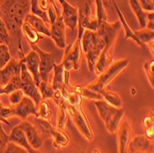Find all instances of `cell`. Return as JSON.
I'll return each instance as SVG.
<instances>
[{
  "instance_id": "obj_8",
  "label": "cell",
  "mask_w": 154,
  "mask_h": 153,
  "mask_svg": "<svg viewBox=\"0 0 154 153\" xmlns=\"http://www.w3.org/2000/svg\"><path fill=\"white\" fill-rule=\"evenodd\" d=\"M21 61V60H20ZM20 80H21V90L23 93L30 97V98L34 102L36 107L40 104V103L43 101L42 100L41 93L38 90V87L36 86L34 79L32 76L28 71V69L24 63L21 61V68H20Z\"/></svg>"
},
{
  "instance_id": "obj_39",
  "label": "cell",
  "mask_w": 154,
  "mask_h": 153,
  "mask_svg": "<svg viewBox=\"0 0 154 153\" xmlns=\"http://www.w3.org/2000/svg\"><path fill=\"white\" fill-rule=\"evenodd\" d=\"M153 67H154V61L153 59L150 61H148L144 64V71L147 77V79L150 86L154 87V73H153Z\"/></svg>"
},
{
  "instance_id": "obj_2",
  "label": "cell",
  "mask_w": 154,
  "mask_h": 153,
  "mask_svg": "<svg viewBox=\"0 0 154 153\" xmlns=\"http://www.w3.org/2000/svg\"><path fill=\"white\" fill-rule=\"evenodd\" d=\"M82 52L85 53L86 59L90 72L93 73L94 66L101 55L102 52L104 50L106 41L104 38L98 32L85 30L80 39Z\"/></svg>"
},
{
  "instance_id": "obj_36",
  "label": "cell",
  "mask_w": 154,
  "mask_h": 153,
  "mask_svg": "<svg viewBox=\"0 0 154 153\" xmlns=\"http://www.w3.org/2000/svg\"><path fill=\"white\" fill-rule=\"evenodd\" d=\"M14 116V111L12 105L3 104L0 101V122H3L7 124H9L8 118Z\"/></svg>"
},
{
  "instance_id": "obj_17",
  "label": "cell",
  "mask_w": 154,
  "mask_h": 153,
  "mask_svg": "<svg viewBox=\"0 0 154 153\" xmlns=\"http://www.w3.org/2000/svg\"><path fill=\"white\" fill-rule=\"evenodd\" d=\"M52 1L53 0H31L30 10L32 14L41 18L46 23V25L50 24L47 12Z\"/></svg>"
},
{
  "instance_id": "obj_32",
  "label": "cell",
  "mask_w": 154,
  "mask_h": 153,
  "mask_svg": "<svg viewBox=\"0 0 154 153\" xmlns=\"http://www.w3.org/2000/svg\"><path fill=\"white\" fill-rule=\"evenodd\" d=\"M94 3L96 5V19L98 25L102 22L107 21V13L104 7L103 0H94Z\"/></svg>"
},
{
  "instance_id": "obj_45",
  "label": "cell",
  "mask_w": 154,
  "mask_h": 153,
  "mask_svg": "<svg viewBox=\"0 0 154 153\" xmlns=\"http://www.w3.org/2000/svg\"><path fill=\"white\" fill-rule=\"evenodd\" d=\"M25 149L29 152V153H42L41 151H39L38 149H35V148H32L30 145H28L26 148H25Z\"/></svg>"
},
{
  "instance_id": "obj_30",
  "label": "cell",
  "mask_w": 154,
  "mask_h": 153,
  "mask_svg": "<svg viewBox=\"0 0 154 153\" xmlns=\"http://www.w3.org/2000/svg\"><path fill=\"white\" fill-rule=\"evenodd\" d=\"M18 90H21V80L20 76L13 78L5 87H0V95L10 94L11 92Z\"/></svg>"
},
{
  "instance_id": "obj_20",
  "label": "cell",
  "mask_w": 154,
  "mask_h": 153,
  "mask_svg": "<svg viewBox=\"0 0 154 153\" xmlns=\"http://www.w3.org/2000/svg\"><path fill=\"white\" fill-rule=\"evenodd\" d=\"M28 23H29L33 29L42 35H45L46 37H50L51 36V32L49 28L47 27L46 23L42 20L41 18H39L38 16H35L32 13H29L28 15L25 17V20Z\"/></svg>"
},
{
  "instance_id": "obj_1",
  "label": "cell",
  "mask_w": 154,
  "mask_h": 153,
  "mask_svg": "<svg viewBox=\"0 0 154 153\" xmlns=\"http://www.w3.org/2000/svg\"><path fill=\"white\" fill-rule=\"evenodd\" d=\"M31 0H0V12L8 31L10 41H16L20 52V60L24 57L21 46V25L29 14Z\"/></svg>"
},
{
  "instance_id": "obj_37",
  "label": "cell",
  "mask_w": 154,
  "mask_h": 153,
  "mask_svg": "<svg viewBox=\"0 0 154 153\" xmlns=\"http://www.w3.org/2000/svg\"><path fill=\"white\" fill-rule=\"evenodd\" d=\"M11 59L9 46L0 43V69H2Z\"/></svg>"
},
{
  "instance_id": "obj_3",
  "label": "cell",
  "mask_w": 154,
  "mask_h": 153,
  "mask_svg": "<svg viewBox=\"0 0 154 153\" xmlns=\"http://www.w3.org/2000/svg\"><path fill=\"white\" fill-rule=\"evenodd\" d=\"M128 59H121L117 61H113L111 65L105 69V70L98 76V78L86 87L101 93L102 91L107 90V87L110 83L113 81L116 77H117L122 71H124L125 67L128 66Z\"/></svg>"
},
{
  "instance_id": "obj_7",
  "label": "cell",
  "mask_w": 154,
  "mask_h": 153,
  "mask_svg": "<svg viewBox=\"0 0 154 153\" xmlns=\"http://www.w3.org/2000/svg\"><path fill=\"white\" fill-rule=\"evenodd\" d=\"M67 111H68V115H70L72 118L74 124H76V127L79 130V132L85 136L88 140L91 141L94 138V134L91 129V127L90 124V122L84 113V111L80 106H69L67 105Z\"/></svg>"
},
{
  "instance_id": "obj_16",
  "label": "cell",
  "mask_w": 154,
  "mask_h": 153,
  "mask_svg": "<svg viewBox=\"0 0 154 153\" xmlns=\"http://www.w3.org/2000/svg\"><path fill=\"white\" fill-rule=\"evenodd\" d=\"M117 140H118V152L127 153L129 142L131 141V127L129 124L125 121L117 128Z\"/></svg>"
},
{
  "instance_id": "obj_15",
  "label": "cell",
  "mask_w": 154,
  "mask_h": 153,
  "mask_svg": "<svg viewBox=\"0 0 154 153\" xmlns=\"http://www.w3.org/2000/svg\"><path fill=\"white\" fill-rule=\"evenodd\" d=\"M61 5L63 8L61 16L65 25L68 27L71 31L73 32L76 31L78 27V18H79L78 8L69 4L66 0H65Z\"/></svg>"
},
{
  "instance_id": "obj_28",
  "label": "cell",
  "mask_w": 154,
  "mask_h": 153,
  "mask_svg": "<svg viewBox=\"0 0 154 153\" xmlns=\"http://www.w3.org/2000/svg\"><path fill=\"white\" fill-rule=\"evenodd\" d=\"M101 94L103 95V101H105L112 106H115L116 108H120L123 106V101L121 99V97L117 93L105 90L102 91Z\"/></svg>"
},
{
  "instance_id": "obj_34",
  "label": "cell",
  "mask_w": 154,
  "mask_h": 153,
  "mask_svg": "<svg viewBox=\"0 0 154 153\" xmlns=\"http://www.w3.org/2000/svg\"><path fill=\"white\" fill-rule=\"evenodd\" d=\"M38 90L41 93L42 100H46V99H52L53 95L54 92V90L53 89L52 85L49 84L48 82L41 81V83L38 86Z\"/></svg>"
},
{
  "instance_id": "obj_40",
  "label": "cell",
  "mask_w": 154,
  "mask_h": 153,
  "mask_svg": "<svg viewBox=\"0 0 154 153\" xmlns=\"http://www.w3.org/2000/svg\"><path fill=\"white\" fill-rule=\"evenodd\" d=\"M8 143H9V136L4 131L1 122H0V153H5V150Z\"/></svg>"
},
{
  "instance_id": "obj_23",
  "label": "cell",
  "mask_w": 154,
  "mask_h": 153,
  "mask_svg": "<svg viewBox=\"0 0 154 153\" xmlns=\"http://www.w3.org/2000/svg\"><path fill=\"white\" fill-rule=\"evenodd\" d=\"M129 6L135 14V16L139 23L141 29L146 28V23H147V12L143 10L141 8L140 4H139L138 0H129Z\"/></svg>"
},
{
  "instance_id": "obj_26",
  "label": "cell",
  "mask_w": 154,
  "mask_h": 153,
  "mask_svg": "<svg viewBox=\"0 0 154 153\" xmlns=\"http://www.w3.org/2000/svg\"><path fill=\"white\" fill-rule=\"evenodd\" d=\"M51 140L53 141L54 148H57V149L66 147L69 143V138L66 136V134L64 133L62 130H58V129L54 130Z\"/></svg>"
},
{
  "instance_id": "obj_38",
  "label": "cell",
  "mask_w": 154,
  "mask_h": 153,
  "mask_svg": "<svg viewBox=\"0 0 154 153\" xmlns=\"http://www.w3.org/2000/svg\"><path fill=\"white\" fill-rule=\"evenodd\" d=\"M0 43L8 45H9L10 44V36L5 25V22L2 20L1 12H0Z\"/></svg>"
},
{
  "instance_id": "obj_19",
  "label": "cell",
  "mask_w": 154,
  "mask_h": 153,
  "mask_svg": "<svg viewBox=\"0 0 154 153\" xmlns=\"http://www.w3.org/2000/svg\"><path fill=\"white\" fill-rule=\"evenodd\" d=\"M112 3H113L114 7H115L116 10V12H117V15H118V18H119V21H120L122 27L124 28V30H125V41H128V39L133 40L138 46L144 47V46L142 45V44L140 43V41H138V39L136 37V35H135V33H134V31L128 26V22H127V20H125V16H124V14L121 12V9H120V8L118 7L116 1V0H112Z\"/></svg>"
},
{
  "instance_id": "obj_13",
  "label": "cell",
  "mask_w": 154,
  "mask_h": 153,
  "mask_svg": "<svg viewBox=\"0 0 154 153\" xmlns=\"http://www.w3.org/2000/svg\"><path fill=\"white\" fill-rule=\"evenodd\" d=\"M18 127L24 132L26 138L28 140V143H29V145L32 148L39 149L42 148L44 139L42 138V136H40L39 132L37 131L34 126H32V124H30L29 122H27L25 120V121H22V123L20 124Z\"/></svg>"
},
{
  "instance_id": "obj_18",
  "label": "cell",
  "mask_w": 154,
  "mask_h": 153,
  "mask_svg": "<svg viewBox=\"0 0 154 153\" xmlns=\"http://www.w3.org/2000/svg\"><path fill=\"white\" fill-rule=\"evenodd\" d=\"M151 142L145 136H137L129 142L127 153H137L151 150Z\"/></svg>"
},
{
  "instance_id": "obj_31",
  "label": "cell",
  "mask_w": 154,
  "mask_h": 153,
  "mask_svg": "<svg viewBox=\"0 0 154 153\" xmlns=\"http://www.w3.org/2000/svg\"><path fill=\"white\" fill-rule=\"evenodd\" d=\"M82 98H86L88 100H94V101H103V95L97 91H94L87 87H77Z\"/></svg>"
},
{
  "instance_id": "obj_10",
  "label": "cell",
  "mask_w": 154,
  "mask_h": 153,
  "mask_svg": "<svg viewBox=\"0 0 154 153\" xmlns=\"http://www.w3.org/2000/svg\"><path fill=\"white\" fill-rule=\"evenodd\" d=\"M13 111H14V116H18L22 121H25L27 117L30 115H35L37 117L38 115V111L37 107L34 103V102L28 96H24L22 100L15 106H13Z\"/></svg>"
},
{
  "instance_id": "obj_41",
  "label": "cell",
  "mask_w": 154,
  "mask_h": 153,
  "mask_svg": "<svg viewBox=\"0 0 154 153\" xmlns=\"http://www.w3.org/2000/svg\"><path fill=\"white\" fill-rule=\"evenodd\" d=\"M24 97V93L21 90H18L11 92L10 94H8V99H9V103L12 106L17 105Z\"/></svg>"
},
{
  "instance_id": "obj_9",
  "label": "cell",
  "mask_w": 154,
  "mask_h": 153,
  "mask_svg": "<svg viewBox=\"0 0 154 153\" xmlns=\"http://www.w3.org/2000/svg\"><path fill=\"white\" fill-rule=\"evenodd\" d=\"M32 50H34L40 58V75L42 81L48 82L49 74L53 71V67L54 65V58L51 53H47L39 48L36 44H30Z\"/></svg>"
},
{
  "instance_id": "obj_29",
  "label": "cell",
  "mask_w": 154,
  "mask_h": 153,
  "mask_svg": "<svg viewBox=\"0 0 154 153\" xmlns=\"http://www.w3.org/2000/svg\"><path fill=\"white\" fill-rule=\"evenodd\" d=\"M134 33L144 47H145V45H149V44L153 43L154 32L151 30H149V29L144 28V29H140L139 31L134 32Z\"/></svg>"
},
{
  "instance_id": "obj_43",
  "label": "cell",
  "mask_w": 154,
  "mask_h": 153,
  "mask_svg": "<svg viewBox=\"0 0 154 153\" xmlns=\"http://www.w3.org/2000/svg\"><path fill=\"white\" fill-rule=\"evenodd\" d=\"M138 2L140 4V6L144 11H146V12L153 11V9H154L153 0H138Z\"/></svg>"
},
{
  "instance_id": "obj_47",
  "label": "cell",
  "mask_w": 154,
  "mask_h": 153,
  "mask_svg": "<svg viewBox=\"0 0 154 153\" xmlns=\"http://www.w3.org/2000/svg\"><path fill=\"white\" fill-rule=\"evenodd\" d=\"M137 153H153V151L149 150V151H141V152H137Z\"/></svg>"
},
{
  "instance_id": "obj_6",
  "label": "cell",
  "mask_w": 154,
  "mask_h": 153,
  "mask_svg": "<svg viewBox=\"0 0 154 153\" xmlns=\"http://www.w3.org/2000/svg\"><path fill=\"white\" fill-rule=\"evenodd\" d=\"M92 0H80L78 9V27L79 34L78 39H81V36L85 30L96 32L98 29V22L96 17L92 15L91 12Z\"/></svg>"
},
{
  "instance_id": "obj_35",
  "label": "cell",
  "mask_w": 154,
  "mask_h": 153,
  "mask_svg": "<svg viewBox=\"0 0 154 153\" xmlns=\"http://www.w3.org/2000/svg\"><path fill=\"white\" fill-rule=\"evenodd\" d=\"M143 127L145 130V136L149 140L153 139L154 136V122L153 115H149L143 119Z\"/></svg>"
},
{
  "instance_id": "obj_44",
  "label": "cell",
  "mask_w": 154,
  "mask_h": 153,
  "mask_svg": "<svg viewBox=\"0 0 154 153\" xmlns=\"http://www.w3.org/2000/svg\"><path fill=\"white\" fill-rule=\"evenodd\" d=\"M146 29L154 30V12L149 11L147 12V23H146Z\"/></svg>"
},
{
  "instance_id": "obj_21",
  "label": "cell",
  "mask_w": 154,
  "mask_h": 153,
  "mask_svg": "<svg viewBox=\"0 0 154 153\" xmlns=\"http://www.w3.org/2000/svg\"><path fill=\"white\" fill-rule=\"evenodd\" d=\"M34 127L44 140L51 139L54 128L52 127V124H50L49 121L42 119L40 117H36L34 121Z\"/></svg>"
},
{
  "instance_id": "obj_11",
  "label": "cell",
  "mask_w": 154,
  "mask_h": 153,
  "mask_svg": "<svg viewBox=\"0 0 154 153\" xmlns=\"http://www.w3.org/2000/svg\"><path fill=\"white\" fill-rule=\"evenodd\" d=\"M21 61L11 58L10 61L0 69V87H5L15 77L20 75Z\"/></svg>"
},
{
  "instance_id": "obj_14",
  "label": "cell",
  "mask_w": 154,
  "mask_h": 153,
  "mask_svg": "<svg viewBox=\"0 0 154 153\" xmlns=\"http://www.w3.org/2000/svg\"><path fill=\"white\" fill-rule=\"evenodd\" d=\"M51 38L54 41L55 45L61 49L66 48V25L63 21L62 16L59 15L55 21L51 25Z\"/></svg>"
},
{
  "instance_id": "obj_24",
  "label": "cell",
  "mask_w": 154,
  "mask_h": 153,
  "mask_svg": "<svg viewBox=\"0 0 154 153\" xmlns=\"http://www.w3.org/2000/svg\"><path fill=\"white\" fill-rule=\"evenodd\" d=\"M59 108V112H58V117H57V128L58 130H63L66 127V124L68 118V111H67V106L65 99L62 98L57 101V103Z\"/></svg>"
},
{
  "instance_id": "obj_46",
  "label": "cell",
  "mask_w": 154,
  "mask_h": 153,
  "mask_svg": "<svg viewBox=\"0 0 154 153\" xmlns=\"http://www.w3.org/2000/svg\"><path fill=\"white\" fill-rule=\"evenodd\" d=\"M92 153H102L99 149H97V148H94L93 149V151H92Z\"/></svg>"
},
{
  "instance_id": "obj_22",
  "label": "cell",
  "mask_w": 154,
  "mask_h": 153,
  "mask_svg": "<svg viewBox=\"0 0 154 153\" xmlns=\"http://www.w3.org/2000/svg\"><path fill=\"white\" fill-rule=\"evenodd\" d=\"M54 71V77H53V82H52V87L54 90H59L63 85H65L64 81V75H65V69L63 66V64H55L53 67Z\"/></svg>"
},
{
  "instance_id": "obj_42",
  "label": "cell",
  "mask_w": 154,
  "mask_h": 153,
  "mask_svg": "<svg viewBox=\"0 0 154 153\" xmlns=\"http://www.w3.org/2000/svg\"><path fill=\"white\" fill-rule=\"evenodd\" d=\"M5 153H29L24 148L13 143V142H9L8 144V147L5 150Z\"/></svg>"
},
{
  "instance_id": "obj_12",
  "label": "cell",
  "mask_w": 154,
  "mask_h": 153,
  "mask_svg": "<svg viewBox=\"0 0 154 153\" xmlns=\"http://www.w3.org/2000/svg\"><path fill=\"white\" fill-rule=\"evenodd\" d=\"M20 60L26 66L28 71L32 76L35 84L38 87L42 81L41 75H40V58H39L38 54L34 50H32Z\"/></svg>"
},
{
  "instance_id": "obj_33",
  "label": "cell",
  "mask_w": 154,
  "mask_h": 153,
  "mask_svg": "<svg viewBox=\"0 0 154 153\" xmlns=\"http://www.w3.org/2000/svg\"><path fill=\"white\" fill-rule=\"evenodd\" d=\"M37 111H38L37 117H40L42 119H45V120L50 122V120L52 118V115H53L52 110L49 107L48 103L45 100H43L40 103V104L37 107Z\"/></svg>"
},
{
  "instance_id": "obj_27",
  "label": "cell",
  "mask_w": 154,
  "mask_h": 153,
  "mask_svg": "<svg viewBox=\"0 0 154 153\" xmlns=\"http://www.w3.org/2000/svg\"><path fill=\"white\" fill-rule=\"evenodd\" d=\"M8 136H9V142H13L24 148L29 145L24 132L18 126L12 129V131Z\"/></svg>"
},
{
  "instance_id": "obj_5",
  "label": "cell",
  "mask_w": 154,
  "mask_h": 153,
  "mask_svg": "<svg viewBox=\"0 0 154 153\" xmlns=\"http://www.w3.org/2000/svg\"><path fill=\"white\" fill-rule=\"evenodd\" d=\"M81 54H82V48L80 40L77 38V40L73 44L66 46L65 54L62 60V64L65 69L64 75V81L65 84L69 86V78H70V71L72 69L79 70L80 66L81 61Z\"/></svg>"
},
{
  "instance_id": "obj_4",
  "label": "cell",
  "mask_w": 154,
  "mask_h": 153,
  "mask_svg": "<svg viewBox=\"0 0 154 153\" xmlns=\"http://www.w3.org/2000/svg\"><path fill=\"white\" fill-rule=\"evenodd\" d=\"M95 106L98 110L100 117L103 121L107 131L111 134L116 132L121 119L124 116L125 109L123 107L116 108L112 106L105 101H95Z\"/></svg>"
},
{
  "instance_id": "obj_48",
  "label": "cell",
  "mask_w": 154,
  "mask_h": 153,
  "mask_svg": "<svg viewBox=\"0 0 154 153\" xmlns=\"http://www.w3.org/2000/svg\"><path fill=\"white\" fill-rule=\"evenodd\" d=\"M57 1H58V2H59L60 4H62V3H63V2L65 1V0H57Z\"/></svg>"
},
{
  "instance_id": "obj_25",
  "label": "cell",
  "mask_w": 154,
  "mask_h": 153,
  "mask_svg": "<svg viewBox=\"0 0 154 153\" xmlns=\"http://www.w3.org/2000/svg\"><path fill=\"white\" fill-rule=\"evenodd\" d=\"M21 33L30 44H36L40 40V34L26 20H24L21 25Z\"/></svg>"
}]
</instances>
